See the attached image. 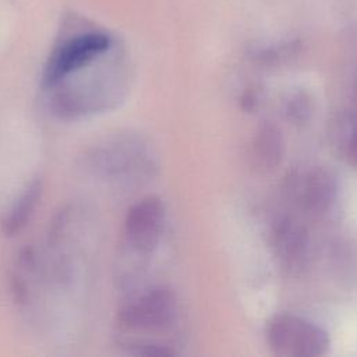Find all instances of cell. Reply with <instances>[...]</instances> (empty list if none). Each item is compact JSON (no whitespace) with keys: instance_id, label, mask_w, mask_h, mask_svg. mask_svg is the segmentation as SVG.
Segmentation results:
<instances>
[{"instance_id":"6da1fadb","label":"cell","mask_w":357,"mask_h":357,"mask_svg":"<svg viewBox=\"0 0 357 357\" xmlns=\"http://www.w3.org/2000/svg\"><path fill=\"white\" fill-rule=\"evenodd\" d=\"M266 339L271 350L283 357H318L331 344L322 326L294 314L273 317L268 324Z\"/></svg>"},{"instance_id":"7a4b0ae2","label":"cell","mask_w":357,"mask_h":357,"mask_svg":"<svg viewBox=\"0 0 357 357\" xmlns=\"http://www.w3.org/2000/svg\"><path fill=\"white\" fill-rule=\"evenodd\" d=\"M177 321L174 294L165 287H155L126 303L117 315L123 331L165 332Z\"/></svg>"},{"instance_id":"3957f363","label":"cell","mask_w":357,"mask_h":357,"mask_svg":"<svg viewBox=\"0 0 357 357\" xmlns=\"http://www.w3.org/2000/svg\"><path fill=\"white\" fill-rule=\"evenodd\" d=\"M110 45V38L100 32L82 33L68 39L50 56L45 67L43 84L49 88L56 86L70 74L79 71L106 53Z\"/></svg>"},{"instance_id":"277c9868","label":"cell","mask_w":357,"mask_h":357,"mask_svg":"<svg viewBox=\"0 0 357 357\" xmlns=\"http://www.w3.org/2000/svg\"><path fill=\"white\" fill-rule=\"evenodd\" d=\"M286 192L290 201L311 216L326 213L335 204L337 183L324 167L296 170L286 178Z\"/></svg>"},{"instance_id":"5b68a950","label":"cell","mask_w":357,"mask_h":357,"mask_svg":"<svg viewBox=\"0 0 357 357\" xmlns=\"http://www.w3.org/2000/svg\"><path fill=\"white\" fill-rule=\"evenodd\" d=\"M165 208L159 198L146 197L132 205L124 219L123 236L127 247L146 255L152 252L163 230Z\"/></svg>"},{"instance_id":"8992f818","label":"cell","mask_w":357,"mask_h":357,"mask_svg":"<svg viewBox=\"0 0 357 357\" xmlns=\"http://www.w3.org/2000/svg\"><path fill=\"white\" fill-rule=\"evenodd\" d=\"M271 244L278 265L289 275L301 273L310 259V237L291 216H279L271 226Z\"/></svg>"},{"instance_id":"52a82bcc","label":"cell","mask_w":357,"mask_h":357,"mask_svg":"<svg viewBox=\"0 0 357 357\" xmlns=\"http://www.w3.org/2000/svg\"><path fill=\"white\" fill-rule=\"evenodd\" d=\"M139 159H145L141 144L131 139H121L93 151L91 166L103 176L130 177L141 169Z\"/></svg>"},{"instance_id":"ba28073f","label":"cell","mask_w":357,"mask_h":357,"mask_svg":"<svg viewBox=\"0 0 357 357\" xmlns=\"http://www.w3.org/2000/svg\"><path fill=\"white\" fill-rule=\"evenodd\" d=\"M284 151V141L280 128L272 123L265 121L259 126L254 138V158L257 163L265 169L276 167Z\"/></svg>"},{"instance_id":"9c48e42d","label":"cell","mask_w":357,"mask_h":357,"mask_svg":"<svg viewBox=\"0 0 357 357\" xmlns=\"http://www.w3.org/2000/svg\"><path fill=\"white\" fill-rule=\"evenodd\" d=\"M40 194L42 181L35 178L25 187L22 194L18 197V199L8 211L7 216H4V219L1 220V230L6 236L17 234L26 225V222L29 220L36 208Z\"/></svg>"},{"instance_id":"30bf717a","label":"cell","mask_w":357,"mask_h":357,"mask_svg":"<svg viewBox=\"0 0 357 357\" xmlns=\"http://www.w3.org/2000/svg\"><path fill=\"white\" fill-rule=\"evenodd\" d=\"M312 112V103L310 95L305 92H296L287 100L284 106V113L290 121L294 124L305 123Z\"/></svg>"},{"instance_id":"8fae6325","label":"cell","mask_w":357,"mask_h":357,"mask_svg":"<svg viewBox=\"0 0 357 357\" xmlns=\"http://www.w3.org/2000/svg\"><path fill=\"white\" fill-rule=\"evenodd\" d=\"M255 100H257L255 95H254L252 92H247V93L243 96V99H241L243 107H244L245 110H251V109L255 106Z\"/></svg>"}]
</instances>
